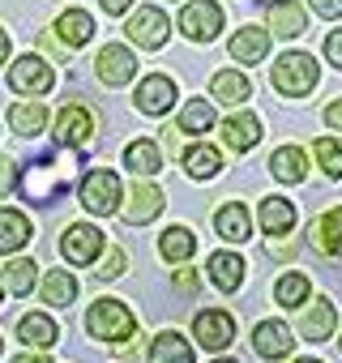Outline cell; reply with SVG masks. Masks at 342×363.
Wrapping results in <instances>:
<instances>
[{"mask_svg": "<svg viewBox=\"0 0 342 363\" xmlns=\"http://www.w3.org/2000/svg\"><path fill=\"white\" fill-rule=\"evenodd\" d=\"M193 248H197V235H193L189 227H167V231H162V240H158V252H162V261H171V265L189 261V257H193Z\"/></svg>", "mask_w": 342, "mask_h": 363, "instance_id": "26", "label": "cell"}, {"mask_svg": "<svg viewBox=\"0 0 342 363\" xmlns=\"http://www.w3.org/2000/svg\"><path fill=\"white\" fill-rule=\"evenodd\" d=\"M9 124H13L18 137H39L43 124H48V107H43V103H18V107L9 111Z\"/></svg>", "mask_w": 342, "mask_h": 363, "instance_id": "30", "label": "cell"}, {"mask_svg": "<svg viewBox=\"0 0 342 363\" xmlns=\"http://www.w3.org/2000/svg\"><path fill=\"white\" fill-rule=\"evenodd\" d=\"M312 9L321 18H342V0H312Z\"/></svg>", "mask_w": 342, "mask_h": 363, "instance_id": "41", "label": "cell"}, {"mask_svg": "<svg viewBox=\"0 0 342 363\" xmlns=\"http://www.w3.org/2000/svg\"><path fill=\"white\" fill-rule=\"evenodd\" d=\"M13 184H18V171H13V162H9V158H0V197H5Z\"/></svg>", "mask_w": 342, "mask_h": 363, "instance_id": "40", "label": "cell"}, {"mask_svg": "<svg viewBox=\"0 0 342 363\" xmlns=\"http://www.w3.org/2000/svg\"><path fill=\"white\" fill-rule=\"evenodd\" d=\"M333 325H338V312H333L329 295H321V299H312L308 312L299 316V337H308V342H329Z\"/></svg>", "mask_w": 342, "mask_h": 363, "instance_id": "13", "label": "cell"}, {"mask_svg": "<svg viewBox=\"0 0 342 363\" xmlns=\"http://www.w3.org/2000/svg\"><path fill=\"white\" fill-rule=\"evenodd\" d=\"M223 141H227L231 150H253V145L261 141V116H253V111L231 116V120L223 124Z\"/></svg>", "mask_w": 342, "mask_h": 363, "instance_id": "16", "label": "cell"}, {"mask_svg": "<svg viewBox=\"0 0 342 363\" xmlns=\"http://www.w3.org/2000/svg\"><path fill=\"white\" fill-rule=\"evenodd\" d=\"M214 363H236V359H214Z\"/></svg>", "mask_w": 342, "mask_h": 363, "instance_id": "48", "label": "cell"}, {"mask_svg": "<svg viewBox=\"0 0 342 363\" xmlns=\"http://www.w3.org/2000/svg\"><path fill=\"white\" fill-rule=\"evenodd\" d=\"M180 30L189 39H197V43H210L223 30V9L214 0H193V5H184V13H180Z\"/></svg>", "mask_w": 342, "mask_h": 363, "instance_id": "5", "label": "cell"}, {"mask_svg": "<svg viewBox=\"0 0 342 363\" xmlns=\"http://www.w3.org/2000/svg\"><path fill=\"white\" fill-rule=\"evenodd\" d=\"M56 30H60V39H65V43L82 48V43H90L94 22H90V13H82V9H65V13L56 18Z\"/></svg>", "mask_w": 342, "mask_h": 363, "instance_id": "28", "label": "cell"}, {"mask_svg": "<svg viewBox=\"0 0 342 363\" xmlns=\"http://www.w3.org/2000/svg\"><path fill=\"white\" fill-rule=\"evenodd\" d=\"M316 162H321V171H325L329 179H338V175H342V141L321 137V141H316Z\"/></svg>", "mask_w": 342, "mask_h": 363, "instance_id": "37", "label": "cell"}, {"mask_svg": "<svg viewBox=\"0 0 342 363\" xmlns=\"http://www.w3.org/2000/svg\"><path fill=\"white\" fill-rule=\"evenodd\" d=\"M270 171H274V179H282V184H299L308 175V158H304L299 145H282V150H274Z\"/></svg>", "mask_w": 342, "mask_h": 363, "instance_id": "20", "label": "cell"}, {"mask_svg": "<svg viewBox=\"0 0 342 363\" xmlns=\"http://www.w3.org/2000/svg\"><path fill=\"white\" fill-rule=\"evenodd\" d=\"M312 244H316L321 252H329V257H342V206L316 218V227H312Z\"/></svg>", "mask_w": 342, "mask_h": 363, "instance_id": "25", "label": "cell"}, {"mask_svg": "<svg viewBox=\"0 0 342 363\" xmlns=\"http://www.w3.org/2000/svg\"><path fill=\"white\" fill-rule=\"evenodd\" d=\"M295 363H316V359H295Z\"/></svg>", "mask_w": 342, "mask_h": 363, "instance_id": "49", "label": "cell"}, {"mask_svg": "<svg viewBox=\"0 0 342 363\" xmlns=\"http://www.w3.org/2000/svg\"><path fill=\"white\" fill-rule=\"evenodd\" d=\"M253 346H257L261 359H282V354H291L295 333H291L282 320H261V325L253 329Z\"/></svg>", "mask_w": 342, "mask_h": 363, "instance_id": "14", "label": "cell"}, {"mask_svg": "<svg viewBox=\"0 0 342 363\" xmlns=\"http://www.w3.org/2000/svg\"><path fill=\"white\" fill-rule=\"evenodd\" d=\"M274 299H278L282 308L308 303V278H304V274H282V278L274 282Z\"/></svg>", "mask_w": 342, "mask_h": 363, "instance_id": "35", "label": "cell"}, {"mask_svg": "<svg viewBox=\"0 0 342 363\" xmlns=\"http://www.w3.org/2000/svg\"><path fill=\"white\" fill-rule=\"evenodd\" d=\"M162 210V193L154 189V184H133L128 189V206H124V223H133V227H141V223H150L154 214Z\"/></svg>", "mask_w": 342, "mask_h": 363, "instance_id": "15", "label": "cell"}, {"mask_svg": "<svg viewBox=\"0 0 342 363\" xmlns=\"http://www.w3.org/2000/svg\"><path fill=\"white\" fill-rule=\"evenodd\" d=\"M193 333H197V342H202L206 350H223V346H231V337H236V320L214 308V312H202V316L193 320Z\"/></svg>", "mask_w": 342, "mask_h": 363, "instance_id": "11", "label": "cell"}, {"mask_svg": "<svg viewBox=\"0 0 342 363\" xmlns=\"http://www.w3.org/2000/svg\"><path fill=\"white\" fill-rule=\"evenodd\" d=\"M219 167H223V154L214 145H189L184 150V171L193 179H210V175H219Z\"/></svg>", "mask_w": 342, "mask_h": 363, "instance_id": "31", "label": "cell"}, {"mask_svg": "<svg viewBox=\"0 0 342 363\" xmlns=\"http://www.w3.org/2000/svg\"><path fill=\"white\" fill-rule=\"evenodd\" d=\"M137 107L145 111V116H162V111H171L176 107V82L171 77H145L141 86H137Z\"/></svg>", "mask_w": 342, "mask_h": 363, "instance_id": "12", "label": "cell"}, {"mask_svg": "<svg viewBox=\"0 0 342 363\" xmlns=\"http://www.w3.org/2000/svg\"><path fill=\"white\" fill-rule=\"evenodd\" d=\"M214 227H219V235L227 240V244H244L248 235H253V223H248V210L240 206V201H227L219 214H214Z\"/></svg>", "mask_w": 342, "mask_h": 363, "instance_id": "17", "label": "cell"}, {"mask_svg": "<svg viewBox=\"0 0 342 363\" xmlns=\"http://www.w3.org/2000/svg\"><path fill=\"white\" fill-rule=\"evenodd\" d=\"M86 329L103 342H120V337H133V312L120 303V299H99L90 312H86Z\"/></svg>", "mask_w": 342, "mask_h": 363, "instance_id": "3", "label": "cell"}, {"mask_svg": "<svg viewBox=\"0 0 342 363\" xmlns=\"http://www.w3.org/2000/svg\"><path fill=\"white\" fill-rule=\"evenodd\" d=\"M94 73H99V82H103V86H124V82H133L137 60H133V52H128L124 43H111V48H103V52H99Z\"/></svg>", "mask_w": 342, "mask_h": 363, "instance_id": "9", "label": "cell"}, {"mask_svg": "<svg viewBox=\"0 0 342 363\" xmlns=\"http://www.w3.org/2000/svg\"><path fill=\"white\" fill-rule=\"evenodd\" d=\"M210 278H214L219 291H240V282H244V261H240L236 252H214V257H210Z\"/></svg>", "mask_w": 342, "mask_h": 363, "instance_id": "27", "label": "cell"}, {"mask_svg": "<svg viewBox=\"0 0 342 363\" xmlns=\"http://www.w3.org/2000/svg\"><path fill=\"white\" fill-rule=\"evenodd\" d=\"M39 291H43V303H56V308H65V303L77 299V282H73V274H65V269H52Z\"/></svg>", "mask_w": 342, "mask_h": 363, "instance_id": "33", "label": "cell"}, {"mask_svg": "<svg viewBox=\"0 0 342 363\" xmlns=\"http://www.w3.org/2000/svg\"><path fill=\"white\" fill-rule=\"evenodd\" d=\"M39 43H43V52H48V56H56V60H69V52H65V43H60V39H52V35H39Z\"/></svg>", "mask_w": 342, "mask_h": 363, "instance_id": "42", "label": "cell"}, {"mask_svg": "<svg viewBox=\"0 0 342 363\" xmlns=\"http://www.w3.org/2000/svg\"><path fill=\"white\" fill-rule=\"evenodd\" d=\"M265 52H270V30H261V26H248L231 39V60H240V65H261Z\"/></svg>", "mask_w": 342, "mask_h": 363, "instance_id": "19", "label": "cell"}, {"mask_svg": "<svg viewBox=\"0 0 342 363\" xmlns=\"http://www.w3.org/2000/svg\"><path fill=\"white\" fill-rule=\"evenodd\" d=\"M325 120H329V128H338V133H342V99L325 107Z\"/></svg>", "mask_w": 342, "mask_h": 363, "instance_id": "43", "label": "cell"}, {"mask_svg": "<svg viewBox=\"0 0 342 363\" xmlns=\"http://www.w3.org/2000/svg\"><path fill=\"white\" fill-rule=\"evenodd\" d=\"M150 363H193V346L176 333V329H167L154 337L150 346Z\"/></svg>", "mask_w": 342, "mask_h": 363, "instance_id": "24", "label": "cell"}, {"mask_svg": "<svg viewBox=\"0 0 342 363\" xmlns=\"http://www.w3.org/2000/svg\"><path fill=\"white\" fill-rule=\"evenodd\" d=\"M128 5H133V0H103V9H107V13H124Z\"/></svg>", "mask_w": 342, "mask_h": 363, "instance_id": "45", "label": "cell"}, {"mask_svg": "<svg viewBox=\"0 0 342 363\" xmlns=\"http://www.w3.org/2000/svg\"><path fill=\"white\" fill-rule=\"evenodd\" d=\"M274 86H278V94H287V99H304V94L316 86V60L304 56V52L278 56V65H274Z\"/></svg>", "mask_w": 342, "mask_h": 363, "instance_id": "2", "label": "cell"}, {"mask_svg": "<svg viewBox=\"0 0 342 363\" xmlns=\"http://www.w3.org/2000/svg\"><path fill=\"white\" fill-rule=\"evenodd\" d=\"M338 346H342V342H338Z\"/></svg>", "mask_w": 342, "mask_h": 363, "instance_id": "51", "label": "cell"}, {"mask_svg": "<svg viewBox=\"0 0 342 363\" xmlns=\"http://www.w3.org/2000/svg\"><path fill=\"white\" fill-rule=\"evenodd\" d=\"M35 269H39L35 261H26V257H18V261H9L5 269H0V282H5V286H9L13 295H26V291L35 286Z\"/></svg>", "mask_w": 342, "mask_h": 363, "instance_id": "34", "label": "cell"}, {"mask_svg": "<svg viewBox=\"0 0 342 363\" xmlns=\"http://www.w3.org/2000/svg\"><path fill=\"white\" fill-rule=\"evenodd\" d=\"M210 90H214V99L223 103V107H236V103H244L248 99V77L244 73H214L210 77Z\"/></svg>", "mask_w": 342, "mask_h": 363, "instance_id": "29", "label": "cell"}, {"mask_svg": "<svg viewBox=\"0 0 342 363\" xmlns=\"http://www.w3.org/2000/svg\"><path fill=\"white\" fill-rule=\"evenodd\" d=\"M18 337L26 346H52L60 337V329H56V320L48 312H31V316H18Z\"/></svg>", "mask_w": 342, "mask_h": 363, "instance_id": "23", "label": "cell"}, {"mask_svg": "<svg viewBox=\"0 0 342 363\" xmlns=\"http://www.w3.org/2000/svg\"><path fill=\"white\" fill-rule=\"evenodd\" d=\"M94 274H99L103 282H111V278H120V274H124V248H111V252H107V257L99 261V269H94Z\"/></svg>", "mask_w": 342, "mask_h": 363, "instance_id": "38", "label": "cell"}, {"mask_svg": "<svg viewBox=\"0 0 342 363\" xmlns=\"http://www.w3.org/2000/svg\"><path fill=\"white\" fill-rule=\"evenodd\" d=\"M304 26H308V18H304V9L295 5V0H274V5H270V30H274V35L299 39Z\"/></svg>", "mask_w": 342, "mask_h": 363, "instance_id": "18", "label": "cell"}, {"mask_svg": "<svg viewBox=\"0 0 342 363\" xmlns=\"http://www.w3.org/2000/svg\"><path fill=\"white\" fill-rule=\"evenodd\" d=\"M31 235H35V227L22 210H0V252H18Z\"/></svg>", "mask_w": 342, "mask_h": 363, "instance_id": "21", "label": "cell"}, {"mask_svg": "<svg viewBox=\"0 0 342 363\" xmlns=\"http://www.w3.org/2000/svg\"><path fill=\"white\" fill-rule=\"evenodd\" d=\"M295 227V206L282 197H261V231L265 235H287Z\"/></svg>", "mask_w": 342, "mask_h": 363, "instance_id": "22", "label": "cell"}, {"mask_svg": "<svg viewBox=\"0 0 342 363\" xmlns=\"http://www.w3.org/2000/svg\"><path fill=\"white\" fill-rule=\"evenodd\" d=\"M13 363H48V359H43V354H18Z\"/></svg>", "mask_w": 342, "mask_h": 363, "instance_id": "47", "label": "cell"}, {"mask_svg": "<svg viewBox=\"0 0 342 363\" xmlns=\"http://www.w3.org/2000/svg\"><path fill=\"white\" fill-rule=\"evenodd\" d=\"M0 295H5V282H0Z\"/></svg>", "mask_w": 342, "mask_h": 363, "instance_id": "50", "label": "cell"}, {"mask_svg": "<svg viewBox=\"0 0 342 363\" xmlns=\"http://www.w3.org/2000/svg\"><path fill=\"white\" fill-rule=\"evenodd\" d=\"M325 56H329L333 69H342V30H329L325 35Z\"/></svg>", "mask_w": 342, "mask_h": 363, "instance_id": "39", "label": "cell"}, {"mask_svg": "<svg viewBox=\"0 0 342 363\" xmlns=\"http://www.w3.org/2000/svg\"><path fill=\"white\" fill-rule=\"evenodd\" d=\"M124 167L128 171H137V175H154L158 167H162V154H158V145L154 141H133L128 150H124Z\"/></svg>", "mask_w": 342, "mask_h": 363, "instance_id": "32", "label": "cell"}, {"mask_svg": "<svg viewBox=\"0 0 342 363\" xmlns=\"http://www.w3.org/2000/svg\"><path fill=\"white\" fill-rule=\"evenodd\" d=\"M176 286H180V291H197V274L180 269V274H176Z\"/></svg>", "mask_w": 342, "mask_h": 363, "instance_id": "44", "label": "cell"}, {"mask_svg": "<svg viewBox=\"0 0 342 363\" xmlns=\"http://www.w3.org/2000/svg\"><path fill=\"white\" fill-rule=\"evenodd\" d=\"M128 39L137 43V48H150V52H158L162 43H167V18L154 9V5H145V9H137L133 18H128Z\"/></svg>", "mask_w": 342, "mask_h": 363, "instance_id": "8", "label": "cell"}, {"mask_svg": "<svg viewBox=\"0 0 342 363\" xmlns=\"http://www.w3.org/2000/svg\"><path fill=\"white\" fill-rule=\"evenodd\" d=\"M5 60H9V35L0 30V65H5Z\"/></svg>", "mask_w": 342, "mask_h": 363, "instance_id": "46", "label": "cell"}, {"mask_svg": "<svg viewBox=\"0 0 342 363\" xmlns=\"http://www.w3.org/2000/svg\"><path fill=\"white\" fill-rule=\"evenodd\" d=\"M210 124H214V111H210L206 99H193V103L180 111V133H206Z\"/></svg>", "mask_w": 342, "mask_h": 363, "instance_id": "36", "label": "cell"}, {"mask_svg": "<svg viewBox=\"0 0 342 363\" xmlns=\"http://www.w3.org/2000/svg\"><path fill=\"white\" fill-rule=\"evenodd\" d=\"M116 201H120V175L116 171H90L82 179V206L90 214H116Z\"/></svg>", "mask_w": 342, "mask_h": 363, "instance_id": "4", "label": "cell"}, {"mask_svg": "<svg viewBox=\"0 0 342 363\" xmlns=\"http://www.w3.org/2000/svg\"><path fill=\"white\" fill-rule=\"evenodd\" d=\"M9 86H13L18 94H48V90L56 86V73H52L48 60H39V56H22V60L9 69Z\"/></svg>", "mask_w": 342, "mask_h": 363, "instance_id": "6", "label": "cell"}, {"mask_svg": "<svg viewBox=\"0 0 342 363\" xmlns=\"http://www.w3.org/2000/svg\"><path fill=\"white\" fill-rule=\"evenodd\" d=\"M90 133H94V120H90V111L86 107H65L60 116H56V145H69V150H82V145H90Z\"/></svg>", "mask_w": 342, "mask_h": 363, "instance_id": "10", "label": "cell"}, {"mask_svg": "<svg viewBox=\"0 0 342 363\" xmlns=\"http://www.w3.org/2000/svg\"><path fill=\"white\" fill-rule=\"evenodd\" d=\"M99 248H103V231L90 227V223H73L60 240V252H65L69 265H90L99 257Z\"/></svg>", "mask_w": 342, "mask_h": 363, "instance_id": "7", "label": "cell"}, {"mask_svg": "<svg viewBox=\"0 0 342 363\" xmlns=\"http://www.w3.org/2000/svg\"><path fill=\"white\" fill-rule=\"evenodd\" d=\"M69 179H73V158H43V162L26 167L22 193H26L31 201H43V206H48L56 193H65Z\"/></svg>", "mask_w": 342, "mask_h": 363, "instance_id": "1", "label": "cell"}]
</instances>
